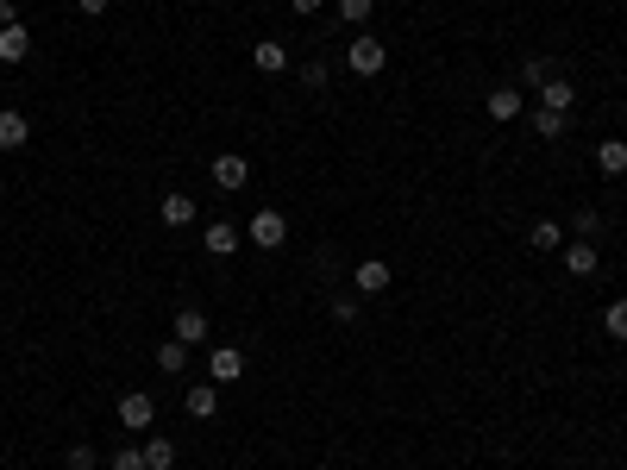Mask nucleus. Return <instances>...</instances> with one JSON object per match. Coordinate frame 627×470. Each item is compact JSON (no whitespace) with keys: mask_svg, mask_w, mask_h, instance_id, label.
I'll use <instances>...</instances> for the list:
<instances>
[{"mask_svg":"<svg viewBox=\"0 0 627 470\" xmlns=\"http://www.w3.org/2000/svg\"><path fill=\"white\" fill-rule=\"evenodd\" d=\"M113 470H145V452H138V445H120V452H113Z\"/></svg>","mask_w":627,"mask_h":470,"instance_id":"nucleus-29","label":"nucleus"},{"mask_svg":"<svg viewBox=\"0 0 627 470\" xmlns=\"http://www.w3.org/2000/svg\"><path fill=\"white\" fill-rule=\"evenodd\" d=\"M245 182H251V163L239 151H220L214 157V188H226V195H232V188H245Z\"/></svg>","mask_w":627,"mask_h":470,"instance_id":"nucleus-11","label":"nucleus"},{"mask_svg":"<svg viewBox=\"0 0 627 470\" xmlns=\"http://www.w3.org/2000/svg\"><path fill=\"white\" fill-rule=\"evenodd\" d=\"M26 57H32V32H26V26H7V32H0V63L19 69Z\"/></svg>","mask_w":627,"mask_h":470,"instance_id":"nucleus-15","label":"nucleus"},{"mask_svg":"<svg viewBox=\"0 0 627 470\" xmlns=\"http://www.w3.org/2000/svg\"><path fill=\"white\" fill-rule=\"evenodd\" d=\"M157 370H164V376H182V370H189V345H182V339H164V345H157Z\"/></svg>","mask_w":627,"mask_h":470,"instance_id":"nucleus-19","label":"nucleus"},{"mask_svg":"<svg viewBox=\"0 0 627 470\" xmlns=\"http://www.w3.org/2000/svg\"><path fill=\"white\" fill-rule=\"evenodd\" d=\"M7 26H19V0H0V32Z\"/></svg>","mask_w":627,"mask_h":470,"instance_id":"nucleus-30","label":"nucleus"},{"mask_svg":"<svg viewBox=\"0 0 627 470\" xmlns=\"http://www.w3.org/2000/svg\"><path fill=\"white\" fill-rule=\"evenodd\" d=\"M345 69H352V76H364V82H370V76H383V69H389V44H383V38H370V32L352 38V44H345Z\"/></svg>","mask_w":627,"mask_h":470,"instance_id":"nucleus-1","label":"nucleus"},{"mask_svg":"<svg viewBox=\"0 0 627 470\" xmlns=\"http://www.w3.org/2000/svg\"><path fill=\"white\" fill-rule=\"evenodd\" d=\"M289 13H295V19H314V13H320V0H289Z\"/></svg>","mask_w":627,"mask_h":470,"instance_id":"nucleus-31","label":"nucleus"},{"mask_svg":"<svg viewBox=\"0 0 627 470\" xmlns=\"http://www.w3.org/2000/svg\"><path fill=\"white\" fill-rule=\"evenodd\" d=\"M170 339H182V345H214V320H207V308H195V301H189V308H176V320H170Z\"/></svg>","mask_w":627,"mask_h":470,"instance_id":"nucleus-3","label":"nucleus"},{"mask_svg":"<svg viewBox=\"0 0 627 470\" xmlns=\"http://www.w3.org/2000/svg\"><path fill=\"white\" fill-rule=\"evenodd\" d=\"M352 289H358L364 301H370V295H383V289H389V264H383V257H364V264L352 270Z\"/></svg>","mask_w":627,"mask_h":470,"instance_id":"nucleus-13","label":"nucleus"},{"mask_svg":"<svg viewBox=\"0 0 627 470\" xmlns=\"http://www.w3.org/2000/svg\"><path fill=\"white\" fill-rule=\"evenodd\" d=\"M527 245H533V251H559V245H565V226H559V220H533Z\"/></svg>","mask_w":627,"mask_h":470,"instance_id":"nucleus-21","label":"nucleus"},{"mask_svg":"<svg viewBox=\"0 0 627 470\" xmlns=\"http://www.w3.org/2000/svg\"><path fill=\"white\" fill-rule=\"evenodd\" d=\"M333 320L352 326V320H358V295H333Z\"/></svg>","mask_w":627,"mask_h":470,"instance_id":"nucleus-28","label":"nucleus"},{"mask_svg":"<svg viewBox=\"0 0 627 470\" xmlns=\"http://www.w3.org/2000/svg\"><path fill=\"white\" fill-rule=\"evenodd\" d=\"M559 251H565V276H596V270H602L596 239H565Z\"/></svg>","mask_w":627,"mask_h":470,"instance_id":"nucleus-8","label":"nucleus"},{"mask_svg":"<svg viewBox=\"0 0 627 470\" xmlns=\"http://www.w3.org/2000/svg\"><path fill=\"white\" fill-rule=\"evenodd\" d=\"M596 232H602V214L596 207H577L571 214V239H596Z\"/></svg>","mask_w":627,"mask_h":470,"instance_id":"nucleus-25","label":"nucleus"},{"mask_svg":"<svg viewBox=\"0 0 627 470\" xmlns=\"http://www.w3.org/2000/svg\"><path fill=\"white\" fill-rule=\"evenodd\" d=\"M370 13H377V0H339V19H345V26H364Z\"/></svg>","mask_w":627,"mask_h":470,"instance_id":"nucleus-26","label":"nucleus"},{"mask_svg":"<svg viewBox=\"0 0 627 470\" xmlns=\"http://www.w3.org/2000/svg\"><path fill=\"white\" fill-rule=\"evenodd\" d=\"M251 69H258V76H283V69H289L283 38H258V44H251Z\"/></svg>","mask_w":627,"mask_h":470,"instance_id":"nucleus-10","label":"nucleus"},{"mask_svg":"<svg viewBox=\"0 0 627 470\" xmlns=\"http://www.w3.org/2000/svg\"><path fill=\"white\" fill-rule=\"evenodd\" d=\"M483 113H490L496 126H515L521 113H527V94H521L515 82H502V88H490V101H483Z\"/></svg>","mask_w":627,"mask_h":470,"instance_id":"nucleus-4","label":"nucleus"},{"mask_svg":"<svg viewBox=\"0 0 627 470\" xmlns=\"http://www.w3.org/2000/svg\"><path fill=\"white\" fill-rule=\"evenodd\" d=\"M552 76H559V63H552V57H527V63H521V82H515V88H546Z\"/></svg>","mask_w":627,"mask_h":470,"instance_id":"nucleus-18","label":"nucleus"},{"mask_svg":"<svg viewBox=\"0 0 627 470\" xmlns=\"http://www.w3.org/2000/svg\"><path fill=\"white\" fill-rule=\"evenodd\" d=\"M540 107H552V113H571V107H577V88H571L565 76H552V82L540 88Z\"/></svg>","mask_w":627,"mask_h":470,"instance_id":"nucleus-16","label":"nucleus"},{"mask_svg":"<svg viewBox=\"0 0 627 470\" xmlns=\"http://www.w3.org/2000/svg\"><path fill=\"white\" fill-rule=\"evenodd\" d=\"M76 7H82L88 19H95V13H107V7H113V0H76Z\"/></svg>","mask_w":627,"mask_h":470,"instance_id":"nucleus-32","label":"nucleus"},{"mask_svg":"<svg viewBox=\"0 0 627 470\" xmlns=\"http://www.w3.org/2000/svg\"><path fill=\"white\" fill-rule=\"evenodd\" d=\"M239 376H245L239 345H207V383H239Z\"/></svg>","mask_w":627,"mask_h":470,"instance_id":"nucleus-5","label":"nucleus"},{"mask_svg":"<svg viewBox=\"0 0 627 470\" xmlns=\"http://www.w3.org/2000/svg\"><path fill=\"white\" fill-rule=\"evenodd\" d=\"M602 333H609V339H627V295L602 308Z\"/></svg>","mask_w":627,"mask_h":470,"instance_id":"nucleus-22","label":"nucleus"},{"mask_svg":"<svg viewBox=\"0 0 627 470\" xmlns=\"http://www.w3.org/2000/svg\"><path fill=\"white\" fill-rule=\"evenodd\" d=\"M151 420H157V402H151L145 389H126L120 395V427L126 433H151Z\"/></svg>","mask_w":627,"mask_h":470,"instance_id":"nucleus-6","label":"nucleus"},{"mask_svg":"<svg viewBox=\"0 0 627 470\" xmlns=\"http://www.w3.org/2000/svg\"><path fill=\"white\" fill-rule=\"evenodd\" d=\"M201 245H207V257H232V251H239V245H245V232H239V226H232V220H214V226H207V232H201Z\"/></svg>","mask_w":627,"mask_h":470,"instance_id":"nucleus-12","label":"nucleus"},{"mask_svg":"<svg viewBox=\"0 0 627 470\" xmlns=\"http://www.w3.org/2000/svg\"><path fill=\"white\" fill-rule=\"evenodd\" d=\"M596 170L609 176V182L627 176V138H602V145H596Z\"/></svg>","mask_w":627,"mask_h":470,"instance_id":"nucleus-14","label":"nucleus"},{"mask_svg":"<svg viewBox=\"0 0 627 470\" xmlns=\"http://www.w3.org/2000/svg\"><path fill=\"white\" fill-rule=\"evenodd\" d=\"M32 145V120L19 107H0V151H26Z\"/></svg>","mask_w":627,"mask_h":470,"instance_id":"nucleus-9","label":"nucleus"},{"mask_svg":"<svg viewBox=\"0 0 627 470\" xmlns=\"http://www.w3.org/2000/svg\"><path fill=\"white\" fill-rule=\"evenodd\" d=\"M157 214H164V226H170V232L195 226V195H189V188H164V201H157Z\"/></svg>","mask_w":627,"mask_h":470,"instance_id":"nucleus-7","label":"nucleus"},{"mask_svg":"<svg viewBox=\"0 0 627 470\" xmlns=\"http://www.w3.org/2000/svg\"><path fill=\"white\" fill-rule=\"evenodd\" d=\"M182 408H189V420H214L220 414V389L201 383V389H189V402H182Z\"/></svg>","mask_w":627,"mask_h":470,"instance_id":"nucleus-17","label":"nucleus"},{"mask_svg":"<svg viewBox=\"0 0 627 470\" xmlns=\"http://www.w3.org/2000/svg\"><path fill=\"white\" fill-rule=\"evenodd\" d=\"M145 470H176V439H145Z\"/></svg>","mask_w":627,"mask_h":470,"instance_id":"nucleus-20","label":"nucleus"},{"mask_svg":"<svg viewBox=\"0 0 627 470\" xmlns=\"http://www.w3.org/2000/svg\"><path fill=\"white\" fill-rule=\"evenodd\" d=\"M63 470H95V445H69V452H63Z\"/></svg>","mask_w":627,"mask_h":470,"instance_id":"nucleus-27","label":"nucleus"},{"mask_svg":"<svg viewBox=\"0 0 627 470\" xmlns=\"http://www.w3.org/2000/svg\"><path fill=\"white\" fill-rule=\"evenodd\" d=\"M245 245H258V251H283V245H289V220L276 214V207H258V214L245 220Z\"/></svg>","mask_w":627,"mask_h":470,"instance_id":"nucleus-2","label":"nucleus"},{"mask_svg":"<svg viewBox=\"0 0 627 470\" xmlns=\"http://www.w3.org/2000/svg\"><path fill=\"white\" fill-rule=\"evenodd\" d=\"M327 76H333V69H327V57H308V63L295 69V82H301V88H327Z\"/></svg>","mask_w":627,"mask_h":470,"instance_id":"nucleus-23","label":"nucleus"},{"mask_svg":"<svg viewBox=\"0 0 627 470\" xmlns=\"http://www.w3.org/2000/svg\"><path fill=\"white\" fill-rule=\"evenodd\" d=\"M565 120H571V113H552V107H540V113H533V132H540V138H565Z\"/></svg>","mask_w":627,"mask_h":470,"instance_id":"nucleus-24","label":"nucleus"}]
</instances>
